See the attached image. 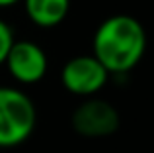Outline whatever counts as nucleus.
<instances>
[{
    "instance_id": "obj_1",
    "label": "nucleus",
    "mask_w": 154,
    "mask_h": 153,
    "mask_svg": "<svg viewBox=\"0 0 154 153\" xmlns=\"http://www.w3.org/2000/svg\"><path fill=\"white\" fill-rule=\"evenodd\" d=\"M92 51L109 76L127 75L140 63L146 51V31L133 16H109L96 30Z\"/></svg>"
},
{
    "instance_id": "obj_2",
    "label": "nucleus",
    "mask_w": 154,
    "mask_h": 153,
    "mask_svg": "<svg viewBox=\"0 0 154 153\" xmlns=\"http://www.w3.org/2000/svg\"><path fill=\"white\" fill-rule=\"evenodd\" d=\"M37 124L35 104L23 90L0 86V147L22 145Z\"/></svg>"
},
{
    "instance_id": "obj_3",
    "label": "nucleus",
    "mask_w": 154,
    "mask_h": 153,
    "mask_svg": "<svg viewBox=\"0 0 154 153\" xmlns=\"http://www.w3.org/2000/svg\"><path fill=\"white\" fill-rule=\"evenodd\" d=\"M72 130L82 138L100 139L115 134L119 128V112L102 98H86L70 116Z\"/></svg>"
},
{
    "instance_id": "obj_4",
    "label": "nucleus",
    "mask_w": 154,
    "mask_h": 153,
    "mask_svg": "<svg viewBox=\"0 0 154 153\" xmlns=\"http://www.w3.org/2000/svg\"><path fill=\"white\" fill-rule=\"evenodd\" d=\"M109 73L94 55H78L64 63L60 83L74 96H94L107 84Z\"/></svg>"
},
{
    "instance_id": "obj_5",
    "label": "nucleus",
    "mask_w": 154,
    "mask_h": 153,
    "mask_svg": "<svg viewBox=\"0 0 154 153\" xmlns=\"http://www.w3.org/2000/svg\"><path fill=\"white\" fill-rule=\"evenodd\" d=\"M4 65L14 80L22 84H35L45 76L49 61L45 51L37 43L22 39V41H14Z\"/></svg>"
},
{
    "instance_id": "obj_6",
    "label": "nucleus",
    "mask_w": 154,
    "mask_h": 153,
    "mask_svg": "<svg viewBox=\"0 0 154 153\" xmlns=\"http://www.w3.org/2000/svg\"><path fill=\"white\" fill-rule=\"evenodd\" d=\"M22 4L31 24L45 30L63 24L70 10V0H22Z\"/></svg>"
},
{
    "instance_id": "obj_7",
    "label": "nucleus",
    "mask_w": 154,
    "mask_h": 153,
    "mask_svg": "<svg viewBox=\"0 0 154 153\" xmlns=\"http://www.w3.org/2000/svg\"><path fill=\"white\" fill-rule=\"evenodd\" d=\"M14 30L8 26L4 20H0V65H4L6 55L10 51V47L14 45Z\"/></svg>"
},
{
    "instance_id": "obj_8",
    "label": "nucleus",
    "mask_w": 154,
    "mask_h": 153,
    "mask_svg": "<svg viewBox=\"0 0 154 153\" xmlns=\"http://www.w3.org/2000/svg\"><path fill=\"white\" fill-rule=\"evenodd\" d=\"M18 2H22V0H0V8H10V6H16Z\"/></svg>"
}]
</instances>
